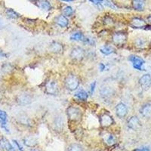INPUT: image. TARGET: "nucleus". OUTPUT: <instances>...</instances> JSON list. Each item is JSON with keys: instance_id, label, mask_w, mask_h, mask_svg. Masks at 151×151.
Masks as SVG:
<instances>
[{"instance_id": "16", "label": "nucleus", "mask_w": 151, "mask_h": 151, "mask_svg": "<svg viewBox=\"0 0 151 151\" xmlns=\"http://www.w3.org/2000/svg\"><path fill=\"white\" fill-rule=\"evenodd\" d=\"M0 147L6 151L15 150L14 147L12 146V144L9 142V140H8L7 138H5V137H2V138H0Z\"/></svg>"}, {"instance_id": "18", "label": "nucleus", "mask_w": 151, "mask_h": 151, "mask_svg": "<svg viewBox=\"0 0 151 151\" xmlns=\"http://www.w3.org/2000/svg\"><path fill=\"white\" fill-rule=\"evenodd\" d=\"M38 7L43 11H50L52 9V5L48 0H40L37 2Z\"/></svg>"}, {"instance_id": "38", "label": "nucleus", "mask_w": 151, "mask_h": 151, "mask_svg": "<svg viewBox=\"0 0 151 151\" xmlns=\"http://www.w3.org/2000/svg\"><path fill=\"white\" fill-rule=\"evenodd\" d=\"M134 151H149V149L147 147H144V148H141V149H137Z\"/></svg>"}, {"instance_id": "22", "label": "nucleus", "mask_w": 151, "mask_h": 151, "mask_svg": "<svg viewBox=\"0 0 151 151\" xmlns=\"http://www.w3.org/2000/svg\"><path fill=\"white\" fill-rule=\"evenodd\" d=\"M104 140L105 143L108 145H113L116 143V137L114 134H110V133H106L104 135Z\"/></svg>"}, {"instance_id": "24", "label": "nucleus", "mask_w": 151, "mask_h": 151, "mask_svg": "<svg viewBox=\"0 0 151 151\" xmlns=\"http://www.w3.org/2000/svg\"><path fill=\"white\" fill-rule=\"evenodd\" d=\"M50 49L55 53H59V52H61L63 51V46H62L61 44H60L58 42H53L51 43Z\"/></svg>"}, {"instance_id": "41", "label": "nucleus", "mask_w": 151, "mask_h": 151, "mask_svg": "<svg viewBox=\"0 0 151 151\" xmlns=\"http://www.w3.org/2000/svg\"><path fill=\"white\" fill-rule=\"evenodd\" d=\"M29 151H41V150H40L39 149H31Z\"/></svg>"}, {"instance_id": "23", "label": "nucleus", "mask_w": 151, "mask_h": 151, "mask_svg": "<svg viewBox=\"0 0 151 151\" xmlns=\"http://www.w3.org/2000/svg\"><path fill=\"white\" fill-rule=\"evenodd\" d=\"M133 7L136 11H144L145 7V1L144 0H134L133 2Z\"/></svg>"}, {"instance_id": "20", "label": "nucleus", "mask_w": 151, "mask_h": 151, "mask_svg": "<svg viewBox=\"0 0 151 151\" xmlns=\"http://www.w3.org/2000/svg\"><path fill=\"white\" fill-rule=\"evenodd\" d=\"M74 97L80 100V101H86L88 97V94L87 91H85L83 88H80V89L76 91L75 94H74Z\"/></svg>"}, {"instance_id": "1", "label": "nucleus", "mask_w": 151, "mask_h": 151, "mask_svg": "<svg viewBox=\"0 0 151 151\" xmlns=\"http://www.w3.org/2000/svg\"><path fill=\"white\" fill-rule=\"evenodd\" d=\"M65 86L70 91H75L79 86V79L76 76L70 74L65 79Z\"/></svg>"}, {"instance_id": "42", "label": "nucleus", "mask_w": 151, "mask_h": 151, "mask_svg": "<svg viewBox=\"0 0 151 151\" xmlns=\"http://www.w3.org/2000/svg\"><path fill=\"white\" fill-rule=\"evenodd\" d=\"M30 1H32V2H34L35 0H30Z\"/></svg>"}, {"instance_id": "31", "label": "nucleus", "mask_w": 151, "mask_h": 151, "mask_svg": "<svg viewBox=\"0 0 151 151\" xmlns=\"http://www.w3.org/2000/svg\"><path fill=\"white\" fill-rule=\"evenodd\" d=\"M102 5L103 6H106V7H108L111 9H116V6L113 5L112 2H110L109 0H103L102 1Z\"/></svg>"}, {"instance_id": "11", "label": "nucleus", "mask_w": 151, "mask_h": 151, "mask_svg": "<svg viewBox=\"0 0 151 151\" xmlns=\"http://www.w3.org/2000/svg\"><path fill=\"white\" fill-rule=\"evenodd\" d=\"M113 119L107 113H104L100 117V123L103 127H108L113 123Z\"/></svg>"}, {"instance_id": "8", "label": "nucleus", "mask_w": 151, "mask_h": 151, "mask_svg": "<svg viewBox=\"0 0 151 151\" xmlns=\"http://www.w3.org/2000/svg\"><path fill=\"white\" fill-rule=\"evenodd\" d=\"M45 90L49 94H55L58 92V86L55 79H49L45 84Z\"/></svg>"}, {"instance_id": "27", "label": "nucleus", "mask_w": 151, "mask_h": 151, "mask_svg": "<svg viewBox=\"0 0 151 151\" xmlns=\"http://www.w3.org/2000/svg\"><path fill=\"white\" fill-rule=\"evenodd\" d=\"M55 128L58 129H63V126H64V119H63V116H58L55 118Z\"/></svg>"}, {"instance_id": "9", "label": "nucleus", "mask_w": 151, "mask_h": 151, "mask_svg": "<svg viewBox=\"0 0 151 151\" xmlns=\"http://www.w3.org/2000/svg\"><path fill=\"white\" fill-rule=\"evenodd\" d=\"M0 126L1 129L5 132L9 133V127H8V114L5 111L0 110Z\"/></svg>"}, {"instance_id": "17", "label": "nucleus", "mask_w": 151, "mask_h": 151, "mask_svg": "<svg viewBox=\"0 0 151 151\" xmlns=\"http://www.w3.org/2000/svg\"><path fill=\"white\" fill-rule=\"evenodd\" d=\"M55 22L60 27H66L68 25V19L64 15H58L55 18Z\"/></svg>"}, {"instance_id": "36", "label": "nucleus", "mask_w": 151, "mask_h": 151, "mask_svg": "<svg viewBox=\"0 0 151 151\" xmlns=\"http://www.w3.org/2000/svg\"><path fill=\"white\" fill-rule=\"evenodd\" d=\"M99 69L101 71V72H103V71H104L105 70H106V65H105L104 64H103V63H101V64H99Z\"/></svg>"}, {"instance_id": "10", "label": "nucleus", "mask_w": 151, "mask_h": 151, "mask_svg": "<svg viewBox=\"0 0 151 151\" xmlns=\"http://www.w3.org/2000/svg\"><path fill=\"white\" fill-rule=\"evenodd\" d=\"M130 25L132 27L135 28V29H141V28H144L147 26L146 22L144 21L141 17H133L131 20Z\"/></svg>"}, {"instance_id": "3", "label": "nucleus", "mask_w": 151, "mask_h": 151, "mask_svg": "<svg viewBox=\"0 0 151 151\" xmlns=\"http://www.w3.org/2000/svg\"><path fill=\"white\" fill-rule=\"evenodd\" d=\"M114 94H115V90L112 86H110L109 85L102 86L100 89V94L103 99H110L114 95Z\"/></svg>"}, {"instance_id": "15", "label": "nucleus", "mask_w": 151, "mask_h": 151, "mask_svg": "<svg viewBox=\"0 0 151 151\" xmlns=\"http://www.w3.org/2000/svg\"><path fill=\"white\" fill-rule=\"evenodd\" d=\"M17 102L21 105H27L32 102V98L29 96L28 94H19L17 97Z\"/></svg>"}, {"instance_id": "28", "label": "nucleus", "mask_w": 151, "mask_h": 151, "mask_svg": "<svg viewBox=\"0 0 151 151\" xmlns=\"http://www.w3.org/2000/svg\"><path fill=\"white\" fill-rule=\"evenodd\" d=\"M5 12H6V14H7L8 17L11 19H17L20 17V14L12 9H7Z\"/></svg>"}, {"instance_id": "29", "label": "nucleus", "mask_w": 151, "mask_h": 151, "mask_svg": "<svg viewBox=\"0 0 151 151\" xmlns=\"http://www.w3.org/2000/svg\"><path fill=\"white\" fill-rule=\"evenodd\" d=\"M73 13V10L71 6H66L63 9V14L64 16H71Z\"/></svg>"}, {"instance_id": "43", "label": "nucleus", "mask_w": 151, "mask_h": 151, "mask_svg": "<svg viewBox=\"0 0 151 151\" xmlns=\"http://www.w3.org/2000/svg\"><path fill=\"white\" fill-rule=\"evenodd\" d=\"M150 68H151V67H150Z\"/></svg>"}, {"instance_id": "19", "label": "nucleus", "mask_w": 151, "mask_h": 151, "mask_svg": "<svg viewBox=\"0 0 151 151\" xmlns=\"http://www.w3.org/2000/svg\"><path fill=\"white\" fill-rule=\"evenodd\" d=\"M147 40L146 39L142 37L137 38L135 40H134V45L137 47V48H141V49H143V48H147Z\"/></svg>"}, {"instance_id": "35", "label": "nucleus", "mask_w": 151, "mask_h": 151, "mask_svg": "<svg viewBox=\"0 0 151 151\" xmlns=\"http://www.w3.org/2000/svg\"><path fill=\"white\" fill-rule=\"evenodd\" d=\"M13 142H14V144H15L16 147H17V149H18L19 150H20V151H24V149H23V147L21 146V144H19V143L17 142V141H16V140H13Z\"/></svg>"}, {"instance_id": "30", "label": "nucleus", "mask_w": 151, "mask_h": 151, "mask_svg": "<svg viewBox=\"0 0 151 151\" xmlns=\"http://www.w3.org/2000/svg\"><path fill=\"white\" fill-rule=\"evenodd\" d=\"M68 151H83V147L77 144H73L69 147Z\"/></svg>"}, {"instance_id": "40", "label": "nucleus", "mask_w": 151, "mask_h": 151, "mask_svg": "<svg viewBox=\"0 0 151 151\" xmlns=\"http://www.w3.org/2000/svg\"><path fill=\"white\" fill-rule=\"evenodd\" d=\"M60 1H64V2H73V0H60Z\"/></svg>"}, {"instance_id": "14", "label": "nucleus", "mask_w": 151, "mask_h": 151, "mask_svg": "<svg viewBox=\"0 0 151 151\" xmlns=\"http://www.w3.org/2000/svg\"><path fill=\"white\" fill-rule=\"evenodd\" d=\"M140 113L144 118H150L151 116V104L147 103L143 105L140 109Z\"/></svg>"}, {"instance_id": "37", "label": "nucleus", "mask_w": 151, "mask_h": 151, "mask_svg": "<svg viewBox=\"0 0 151 151\" xmlns=\"http://www.w3.org/2000/svg\"><path fill=\"white\" fill-rule=\"evenodd\" d=\"M4 27H5V25H4L3 21H2V19L0 17V29H3Z\"/></svg>"}, {"instance_id": "34", "label": "nucleus", "mask_w": 151, "mask_h": 151, "mask_svg": "<svg viewBox=\"0 0 151 151\" xmlns=\"http://www.w3.org/2000/svg\"><path fill=\"white\" fill-rule=\"evenodd\" d=\"M95 88H96V82L94 81V82H93V83H91V86H90V93H91V94H93Z\"/></svg>"}, {"instance_id": "33", "label": "nucleus", "mask_w": 151, "mask_h": 151, "mask_svg": "<svg viewBox=\"0 0 151 151\" xmlns=\"http://www.w3.org/2000/svg\"><path fill=\"white\" fill-rule=\"evenodd\" d=\"M90 2H91L92 4H94V5L98 6L100 9H102L103 8V5H102V1L103 0H88Z\"/></svg>"}, {"instance_id": "4", "label": "nucleus", "mask_w": 151, "mask_h": 151, "mask_svg": "<svg viewBox=\"0 0 151 151\" xmlns=\"http://www.w3.org/2000/svg\"><path fill=\"white\" fill-rule=\"evenodd\" d=\"M129 60L132 62V66H133V67L134 69L140 71L145 70L143 68V66L145 64V61L141 58H140L138 56H136V55H130L129 58Z\"/></svg>"}, {"instance_id": "21", "label": "nucleus", "mask_w": 151, "mask_h": 151, "mask_svg": "<svg viewBox=\"0 0 151 151\" xmlns=\"http://www.w3.org/2000/svg\"><path fill=\"white\" fill-rule=\"evenodd\" d=\"M100 52L104 55H110L115 53V48L113 46H110V45H105L100 48Z\"/></svg>"}, {"instance_id": "26", "label": "nucleus", "mask_w": 151, "mask_h": 151, "mask_svg": "<svg viewBox=\"0 0 151 151\" xmlns=\"http://www.w3.org/2000/svg\"><path fill=\"white\" fill-rule=\"evenodd\" d=\"M24 143L27 147H33L36 146V144H37V140L33 137H27L24 139Z\"/></svg>"}, {"instance_id": "39", "label": "nucleus", "mask_w": 151, "mask_h": 151, "mask_svg": "<svg viewBox=\"0 0 151 151\" xmlns=\"http://www.w3.org/2000/svg\"><path fill=\"white\" fill-rule=\"evenodd\" d=\"M147 21H148V22H149L150 24V25H151V14H150V15L147 17Z\"/></svg>"}, {"instance_id": "6", "label": "nucleus", "mask_w": 151, "mask_h": 151, "mask_svg": "<svg viewBox=\"0 0 151 151\" xmlns=\"http://www.w3.org/2000/svg\"><path fill=\"white\" fill-rule=\"evenodd\" d=\"M85 56V51L83 48L76 46L74 47L71 51L70 57L73 60H82Z\"/></svg>"}, {"instance_id": "25", "label": "nucleus", "mask_w": 151, "mask_h": 151, "mask_svg": "<svg viewBox=\"0 0 151 151\" xmlns=\"http://www.w3.org/2000/svg\"><path fill=\"white\" fill-rule=\"evenodd\" d=\"M71 41H75V42H83L85 39L84 35L80 32H76L73 34H71L70 37Z\"/></svg>"}, {"instance_id": "13", "label": "nucleus", "mask_w": 151, "mask_h": 151, "mask_svg": "<svg viewBox=\"0 0 151 151\" xmlns=\"http://www.w3.org/2000/svg\"><path fill=\"white\" fill-rule=\"evenodd\" d=\"M141 122H140L139 119L135 116H132L128 120V127L132 130H137L141 127Z\"/></svg>"}, {"instance_id": "5", "label": "nucleus", "mask_w": 151, "mask_h": 151, "mask_svg": "<svg viewBox=\"0 0 151 151\" xmlns=\"http://www.w3.org/2000/svg\"><path fill=\"white\" fill-rule=\"evenodd\" d=\"M112 40L116 45L120 46V45H124L127 40V35L123 32H117L113 35Z\"/></svg>"}, {"instance_id": "2", "label": "nucleus", "mask_w": 151, "mask_h": 151, "mask_svg": "<svg viewBox=\"0 0 151 151\" xmlns=\"http://www.w3.org/2000/svg\"><path fill=\"white\" fill-rule=\"evenodd\" d=\"M67 116L70 120L76 122V121L80 120L81 116H82V112H81L80 109H79L78 107L71 106L67 109Z\"/></svg>"}, {"instance_id": "12", "label": "nucleus", "mask_w": 151, "mask_h": 151, "mask_svg": "<svg viewBox=\"0 0 151 151\" xmlns=\"http://www.w3.org/2000/svg\"><path fill=\"white\" fill-rule=\"evenodd\" d=\"M115 110L117 116H119V118H123V117L127 115L128 108L123 103H119V104H117V106H116Z\"/></svg>"}, {"instance_id": "7", "label": "nucleus", "mask_w": 151, "mask_h": 151, "mask_svg": "<svg viewBox=\"0 0 151 151\" xmlns=\"http://www.w3.org/2000/svg\"><path fill=\"white\" fill-rule=\"evenodd\" d=\"M139 84L141 88L144 91L149 89L151 87V76L150 74H144L140 78Z\"/></svg>"}, {"instance_id": "32", "label": "nucleus", "mask_w": 151, "mask_h": 151, "mask_svg": "<svg viewBox=\"0 0 151 151\" xmlns=\"http://www.w3.org/2000/svg\"><path fill=\"white\" fill-rule=\"evenodd\" d=\"M83 42L87 44V45H94V44H95V41H94V40H93L92 38H90V37H85L84 40H83Z\"/></svg>"}]
</instances>
